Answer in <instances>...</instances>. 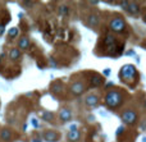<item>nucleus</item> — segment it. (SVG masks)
<instances>
[{"label": "nucleus", "mask_w": 146, "mask_h": 142, "mask_svg": "<svg viewBox=\"0 0 146 142\" xmlns=\"http://www.w3.org/2000/svg\"><path fill=\"white\" fill-rule=\"evenodd\" d=\"M103 77L101 76H94L92 78H91V86L92 87H99L103 85Z\"/></svg>", "instance_id": "14"}, {"label": "nucleus", "mask_w": 146, "mask_h": 142, "mask_svg": "<svg viewBox=\"0 0 146 142\" xmlns=\"http://www.w3.org/2000/svg\"><path fill=\"white\" fill-rule=\"evenodd\" d=\"M44 138H45L46 142H56L59 140V135L54 131H48V132L44 135Z\"/></svg>", "instance_id": "7"}, {"label": "nucleus", "mask_w": 146, "mask_h": 142, "mask_svg": "<svg viewBox=\"0 0 146 142\" xmlns=\"http://www.w3.org/2000/svg\"><path fill=\"white\" fill-rule=\"evenodd\" d=\"M126 9H127V12H128L129 14L135 15V14H137V13L140 12V5L137 4V3L131 1V3H128V5H127Z\"/></svg>", "instance_id": "8"}, {"label": "nucleus", "mask_w": 146, "mask_h": 142, "mask_svg": "<svg viewBox=\"0 0 146 142\" xmlns=\"http://www.w3.org/2000/svg\"><path fill=\"white\" fill-rule=\"evenodd\" d=\"M0 61H1V59H0Z\"/></svg>", "instance_id": "25"}, {"label": "nucleus", "mask_w": 146, "mask_h": 142, "mask_svg": "<svg viewBox=\"0 0 146 142\" xmlns=\"http://www.w3.org/2000/svg\"><path fill=\"white\" fill-rule=\"evenodd\" d=\"M18 48H19L21 50H27V49L30 48V38L22 37L19 40V42H18Z\"/></svg>", "instance_id": "11"}, {"label": "nucleus", "mask_w": 146, "mask_h": 142, "mask_svg": "<svg viewBox=\"0 0 146 142\" xmlns=\"http://www.w3.org/2000/svg\"><path fill=\"white\" fill-rule=\"evenodd\" d=\"M18 28L17 27H13V28H10L9 30V32H8V36H9L10 38H13V37H15V36H18Z\"/></svg>", "instance_id": "18"}, {"label": "nucleus", "mask_w": 146, "mask_h": 142, "mask_svg": "<svg viewBox=\"0 0 146 142\" xmlns=\"http://www.w3.org/2000/svg\"><path fill=\"white\" fill-rule=\"evenodd\" d=\"M9 58L12 59V60H18V59L21 58V50L19 49H12V50L9 51Z\"/></svg>", "instance_id": "15"}, {"label": "nucleus", "mask_w": 146, "mask_h": 142, "mask_svg": "<svg viewBox=\"0 0 146 142\" xmlns=\"http://www.w3.org/2000/svg\"><path fill=\"white\" fill-rule=\"evenodd\" d=\"M59 118H60L62 122H68V120H71V118H72L71 110L69 109H62L60 114H59Z\"/></svg>", "instance_id": "10"}, {"label": "nucleus", "mask_w": 146, "mask_h": 142, "mask_svg": "<svg viewBox=\"0 0 146 142\" xmlns=\"http://www.w3.org/2000/svg\"><path fill=\"white\" fill-rule=\"evenodd\" d=\"M122 102H123V96L119 91L111 90L105 95V105L110 109H117L122 105Z\"/></svg>", "instance_id": "1"}, {"label": "nucleus", "mask_w": 146, "mask_h": 142, "mask_svg": "<svg viewBox=\"0 0 146 142\" xmlns=\"http://www.w3.org/2000/svg\"><path fill=\"white\" fill-rule=\"evenodd\" d=\"M41 117H42V119L46 120V122H53L54 120V114L51 112H48V110L41 113Z\"/></svg>", "instance_id": "16"}, {"label": "nucleus", "mask_w": 146, "mask_h": 142, "mask_svg": "<svg viewBox=\"0 0 146 142\" xmlns=\"http://www.w3.org/2000/svg\"><path fill=\"white\" fill-rule=\"evenodd\" d=\"M59 12H60L62 14H67V13H68V7H60Z\"/></svg>", "instance_id": "19"}, {"label": "nucleus", "mask_w": 146, "mask_h": 142, "mask_svg": "<svg viewBox=\"0 0 146 142\" xmlns=\"http://www.w3.org/2000/svg\"><path fill=\"white\" fill-rule=\"evenodd\" d=\"M98 22H99V19H98V17H96L95 14L88 15V18H87V24L88 26H91V27H95V26L98 24Z\"/></svg>", "instance_id": "17"}, {"label": "nucleus", "mask_w": 146, "mask_h": 142, "mask_svg": "<svg viewBox=\"0 0 146 142\" xmlns=\"http://www.w3.org/2000/svg\"><path fill=\"white\" fill-rule=\"evenodd\" d=\"M137 74V71L135 68V65L132 64H127L123 65L122 69L119 71V77L122 78V81H129V79H133Z\"/></svg>", "instance_id": "2"}, {"label": "nucleus", "mask_w": 146, "mask_h": 142, "mask_svg": "<svg viewBox=\"0 0 146 142\" xmlns=\"http://www.w3.org/2000/svg\"><path fill=\"white\" fill-rule=\"evenodd\" d=\"M99 102V97L96 96V95L91 94V95H87L85 99V104L87 105V106H96Z\"/></svg>", "instance_id": "6"}, {"label": "nucleus", "mask_w": 146, "mask_h": 142, "mask_svg": "<svg viewBox=\"0 0 146 142\" xmlns=\"http://www.w3.org/2000/svg\"><path fill=\"white\" fill-rule=\"evenodd\" d=\"M80 136H81V133H80V131H77V129H72L71 132L68 133V140L71 141V142H76V141H78L80 140Z\"/></svg>", "instance_id": "12"}, {"label": "nucleus", "mask_w": 146, "mask_h": 142, "mask_svg": "<svg viewBox=\"0 0 146 142\" xmlns=\"http://www.w3.org/2000/svg\"><path fill=\"white\" fill-rule=\"evenodd\" d=\"M115 44H117V40L114 36L111 35H108L105 37V46H108L109 50H113V49H115Z\"/></svg>", "instance_id": "9"}, {"label": "nucleus", "mask_w": 146, "mask_h": 142, "mask_svg": "<svg viewBox=\"0 0 146 142\" xmlns=\"http://www.w3.org/2000/svg\"><path fill=\"white\" fill-rule=\"evenodd\" d=\"M144 140H145V142H146V137H145V138H144Z\"/></svg>", "instance_id": "24"}, {"label": "nucleus", "mask_w": 146, "mask_h": 142, "mask_svg": "<svg viewBox=\"0 0 146 142\" xmlns=\"http://www.w3.org/2000/svg\"><path fill=\"white\" fill-rule=\"evenodd\" d=\"M109 28L110 31L113 32H117V33H121L126 30V22H124L123 18L121 17H115L110 20V24H109Z\"/></svg>", "instance_id": "3"}, {"label": "nucleus", "mask_w": 146, "mask_h": 142, "mask_svg": "<svg viewBox=\"0 0 146 142\" xmlns=\"http://www.w3.org/2000/svg\"><path fill=\"white\" fill-rule=\"evenodd\" d=\"M0 138L5 142H9L12 140V132H10L9 129H3L1 132H0Z\"/></svg>", "instance_id": "13"}, {"label": "nucleus", "mask_w": 146, "mask_h": 142, "mask_svg": "<svg viewBox=\"0 0 146 142\" xmlns=\"http://www.w3.org/2000/svg\"><path fill=\"white\" fill-rule=\"evenodd\" d=\"M33 125H35V127H37V125H38V123L36 122V119H33Z\"/></svg>", "instance_id": "21"}, {"label": "nucleus", "mask_w": 146, "mask_h": 142, "mask_svg": "<svg viewBox=\"0 0 146 142\" xmlns=\"http://www.w3.org/2000/svg\"><path fill=\"white\" fill-rule=\"evenodd\" d=\"M121 118H122V120H123V123H126V124H128V125H133V124H136V122H137V114L133 110H124V112L122 113Z\"/></svg>", "instance_id": "4"}, {"label": "nucleus", "mask_w": 146, "mask_h": 142, "mask_svg": "<svg viewBox=\"0 0 146 142\" xmlns=\"http://www.w3.org/2000/svg\"><path fill=\"white\" fill-rule=\"evenodd\" d=\"M4 32V26H0V35Z\"/></svg>", "instance_id": "20"}, {"label": "nucleus", "mask_w": 146, "mask_h": 142, "mask_svg": "<svg viewBox=\"0 0 146 142\" xmlns=\"http://www.w3.org/2000/svg\"><path fill=\"white\" fill-rule=\"evenodd\" d=\"M85 90H86L85 85H83V82H81V81L74 82V83L71 86V92L74 95H77V96L78 95H82L83 92H85Z\"/></svg>", "instance_id": "5"}, {"label": "nucleus", "mask_w": 146, "mask_h": 142, "mask_svg": "<svg viewBox=\"0 0 146 142\" xmlns=\"http://www.w3.org/2000/svg\"><path fill=\"white\" fill-rule=\"evenodd\" d=\"M145 106H146V100H145Z\"/></svg>", "instance_id": "23"}, {"label": "nucleus", "mask_w": 146, "mask_h": 142, "mask_svg": "<svg viewBox=\"0 0 146 142\" xmlns=\"http://www.w3.org/2000/svg\"><path fill=\"white\" fill-rule=\"evenodd\" d=\"M144 22L146 23V13H145V15H144Z\"/></svg>", "instance_id": "22"}]
</instances>
